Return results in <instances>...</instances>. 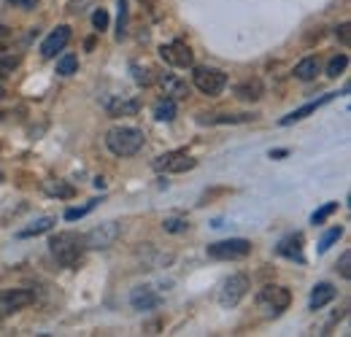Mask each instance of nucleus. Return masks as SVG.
<instances>
[{
	"label": "nucleus",
	"instance_id": "f257e3e1",
	"mask_svg": "<svg viewBox=\"0 0 351 337\" xmlns=\"http://www.w3.org/2000/svg\"><path fill=\"white\" fill-rule=\"evenodd\" d=\"M49 249L62 267H76L87 253V238L76 235V232H57L49 240Z\"/></svg>",
	"mask_w": 351,
	"mask_h": 337
},
{
	"label": "nucleus",
	"instance_id": "f03ea898",
	"mask_svg": "<svg viewBox=\"0 0 351 337\" xmlns=\"http://www.w3.org/2000/svg\"><path fill=\"white\" fill-rule=\"evenodd\" d=\"M106 146L117 157H135L143 149V129L138 127H111L106 132Z\"/></svg>",
	"mask_w": 351,
	"mask_h": 337
},
{
	"label": "nucleus",
	"instance_id": "7ed1b4c3",
	"mask_svg": "<svg viewBox=\"0 0 351 337\" xmlns=\"http://www.w3.org/2000/svg\"><path fill=\"white\" fill-rule=\"evenodd\" d=\"M192 84L197 86L203 95L217 97L221 89L227 86V73H224V71H219V68L200 65V68H195V73H192Z\"/></svg>",
	"mask_w": 351,
	"mask_h": 337
},
{
	"label": "nucleus",
	"instance_id": "20e7f679",
	"mask_svg": "<svg viewBox=\"0 0 351 337\" xmlns=\"http://www.w3.org/2000/svg\"><path fill=\"white\" fill-rule=\"evenodd\" d=\"M33 302H36V292H30V289H3L0 292V319L25 310Z\"/></svg>",
	"mask_w": 351,
	"mask_h": 337
},
{
	"label": "nucleus",
	"instance_id": "39448f33",
	"mask_svg": "<svg viewBox=\"0 0 351 337\" xmlns=\"http://www.w3.org/2000/svg\"><path fill=\"white\" fill-rule=\"evenodd\" d=\"M252 253V243L243 240V238H230V240H219V243H211L208 246V256L211 259H219V262H227V259H243Z\"/></svg>",
	"mask_w": 351,
	"mask_h": 337
},
{
	"label": "nucleus",
	"instance_id": "423d86ee",
	"mask_svg": "<svg viewBox=\"0 0 351 337\" xmlns=\"http://www.w3.org/2000/svg\"><path fill=\"white\" fill-rule=\"evenodd\" d=\"M152 168L157 173H186V170L197 168V160H192L186 151H168V154H160Z\"/></svg>",
	"mask_w": 351,
	"mask_h": 337
},
{
	"label": "nucleus",
	"instance_id": "0eeeda50",
	"mask_svg": "<svg viewBox=\"0 0 351 337\" xmlns=\"http://www.w3.org/2000/svg\"><path fill=\"white\" fill-rule=\"evenodd\" d=\"M249 292V278L243 275V273H235V275H230L224 284H221V292H219V305L224 308H235L243 297Z\"/></svg>",
	"mask_w": 351,
	"mask_h": 337
},
{
	"label": "nucleus",
	"instance_id": "6e6552de",
	"mask_svg": "<svg viewBox=\"0 0 351 337\" xmlns=\"http://www.w3.org/2000/svg\"><path fill=\"white\" fill-rule=\"evenodd\" d=\"M289 302H292V295L284 286H265L257 295V305L267 313H281V310L289 308Z\"/></svg>",
	"mask_w": 351,
	"mask_h": 337
},
{
	"label": "nucleus",
	"instance_id": "1a4fd4ad",
	"mask_svg": "<svg viewBox=\"0 0 351 337\" xmlns=\"http://www.w3.org/2000/svg\"><path fill=\"white\" fill-rule=\"evenodd\" d=\"M160 57H162V60H165L171 68H192V62H195L192 49H189L184 41L165 43V46L160 49Z\"/></svg>",
	"mask_w": 351,
	"mask_h": 337
},
{
	"label": "nucleus",
	"instance_id": "9d476101",
	"mask_svg": "<svg viewBox=\"0 0 351 337\" xmlns=\"http://www.w3.org/2000/svg\"><path fill=\"white\" fill-rule=\"evenodd\" d=\"M119 232H122V227L117 224V221H108V224H100L97 229H92L87 238V249H108V246H114V240L119 238Z\"/></svg>",
	"mask_w": 351,
	"mask_h": 337
},
{
	"label": "nucleus",
	"instance_id": "9b49d317",
	"mask_svg": "<svg viewBox=\"0 0 351 337\" xmlns=\"http://www.w3.org/2000/svg\"><path fill=\"white\" fill-rule=\"evenodd\" d=\"M332 100H335V92H327V95H322L319 100H311V103H306L303 108H295V111H292L289 116H284V119H281L278 125H281V127H289V125H295V122H303L306 116L316 114V111H319L322 105H327V103H332Z\"/></svg>",
	"mask_w": 351,
	"mask_h": 337
},
{
	"label": "nucleus",
	"instance_id": "f8f14e48",
	"mask_svg": "<svg viewBox=\"0 0 351 337\" xmlns=\"http://www.w3.org/2000/svg\"><path fill=\"white\" fill-rule=\"evenodd\" d=\"M71 36H73V33H71V27H68V25H60V27H57V30H51V33H49V38L41 43V54H44V57H54L57 51H62V49L68 46Z\"/></svg>",
	"mask_w": 351,
	"mask_h": 337
},
{
	"label": "nucleus",
	"instance_id": "ddd939ff",
	"mask_svg": "<svg viewBox=\"0 0 351 337\" xmlns=\"http://www.w3.org/2000/svg\"><path fill=\"white\" fill-rule=\"evenodd\" d=\"M162 302V297L160 295H154L152 289H132V295H130V305L135 308V310H154L157 305Z\"/></svg>",
	"mask_w": 351,
	"mask_h": 337
},
{
	"label": "nucleus",
	"instance_id": "4468645a",
	"mask_svg": "<svg viewBox=\"0 0 351 337\" xmlns=\"http://www.w3.org/2000/svg\"><path fill=\"white\" fill-rule=\"evenodd\" d=\"M265 86L260 79H246V82H241V84L235 86V95L241 97V100H246V103H257L260 97H263Z\"/></svg>",
	"mask_w": 351,
	"mask_h": 337
},
{
	"label": "nucleus",
	"instance_id": "2eb2a0df",
	"mask_svg": "<svg viewBox=\"0 0 351 337\" xmlns=\"http://www.w3.org/2000/svg\"><path fill=\"white\" fill-rule=\"evenodd\" d=\"M278 253L287 256V259H298L303 262V235H289L278 243Z\"/></svg>",
	"mask_w": 351,
	"mask_h": 337
},
{
	"label": "nucleus",
	"instance_id": "dca6fc26",
	"mask_svg": "<svg viewBox=\"0 0 351 337\" xmlns=\"http://www.w3.org/2000/svg\"><path fill=\"white\" fill-rule=\"evenodd\" d=\"M106 108L111 116H135L141 111V100H135V97L132 100H108Z\"/></svg>",
	"mask_w": 351,
	"mask_h": 337
},
{
	"label": "nucleus",
	"instance_id": "f3484780",
	"mask_svg": "<svg viewBox=\"0 0 351 337\" xmlns=\"http://www.w3.org/2000/svg\"><path fill=\"white\" fill-rule=\"evenodd\" d=\"M332 299H335L332 284H319V286H313V292H311V310H319V308H324V305L332 302Z\"/></svg>",
	"mask_w": 351,
	"mask_h": 337
},
{
	"label": "nucleus",
	"instance_id": "a211bd4d",
	"mask_svg": "<svg viewBox=\"0 0 351 337\" xmlns=\"http://www.w3.org/2000/svg\"><path fill=\"white\" fill-rule=\"evenodd\" d=\"M316 73H319V60H316V57H306V60H300V62L295 65V76H298L300 82L316 79Z\"/></svg>",
	"mask_w": 351,
	"mask_h": 337
},
{
	"label": "nucleus",
	"instance_id": "6ab92c4d",
	"mask_svg": "<svg viewBox=\"0 0 351 337\" xmlns=\"http://www.w3.org/2000/svg\"><path fill=\"white\" fill-rule=\"evenodd\" d=\"M154 119L157 122H173L176 119V100L173 97H165L154 105Z\"/></svg>",
	"mask_w": 351,
	"mask_h": 337
},
{
	"label": "nucleus",
	"instance_id": "aec40b11",
	"mask_svg": "<svg viewBox=\"0 0 351 337\" xmlns=\"http://www.w3.org/2000/svg\"><path fill=\"white\" fill-rule=\"evenodd\" d=\"M54 227V219L51 216H44V219H38V221H33L30 227H25V229H19V238H33V235H44Z\"/></svg>",
	"mask_w": 351,
	"mask_h": 337
},
{
	"label": "nucleus",
	"instance_id": "412c9836",
	"mask_svg": "<svg viewBox=\"0 0 351 337\" xmlns=\"http://www.w3.org/2000/svg\"><path fill=\"white\" fill-rule=\"evenodd\" d=\"M162 89L171 97H186L189 95V86L184 84L181 79H176V76H162Z\"/></svg>",
	"mask_w": 351,
	"mask_h": 337
},
{
	"label": "nucleus",
	"instance_id": "4be33fe9",
	"mask_svg": "<svg viewBox=\"0 0 351 337\" xmlns=\"http://www.w3.org/2000/svg\"><path fill=\"white\" fill-rule=\"evenodd\" d=\"M346 68H349V57H346V54H335V57L327 62V76H330V79H338Z\"/></svg>",
	"mask_w": 351,
	"mask_h": 337
},
{
	"label": "nucleus",
	"instance_id": "5701e85b",
	"mask_svg": "<svg viewBox=\"0 0 351 337\" xmlns=\"http://www.w3.org/2000/svg\"><path fill=\"white\" fill-rule=\"evenodd\" d=\"M341 235H343V229H341V227H332V229H330V232H327V235L319 240V253L330 251V249H332V246L341 240Z\"/></svg>",
	"mask_w": 351,
	"mask_h": 337
},
{
	"label": "nucleus",
	"instance_id": "b1692460",
	"mask_svg": "<svg viewBox=\"0 0 351 337\" xmlns=\"http://www.w3.org/2000/svg\"><path fill=\"white\" fill-rule=\"evenodd\" d=\"M76 68H79V60H76L73 54H65V57H60V62H57V73H60V76H73Z\"/></svg>",
	"mask_w": 351,
	"mask_h": 337
},
{
	"label": "nucleus",
	"instance_id": "393cba45",
	"mask_svg": "<svg viewBox=\"0 0 351 337\" xmlns=\"http://www.w3.org/2000/svg\"><path fill=\"white\" fill-rule=\"evenodd\" d=\"M46 192L49 195H54V197H73V186H68V184H62V181H46Z\"/></svg>",
	"mask_w": 351,
	"mask_h": 337
},
{
	"label": "nucleus",
	"instance_id": "a878e982",
	"mask_svg": "<svg viewBox=\"0 0 351 337\" xmlns=\"http://www.w3.org/2000/svg\"><path fill=\"white\" fill-rule=\"evenodd\" d=\"M186 227H189V221H186L184 216H171V219L162 221V229H165V232H184Z\"/></svg>",
	"mask_w": 351,
	"mask_h": 337
},
{
	"label": "nucleus",
	"instance_id": "bb28decb",
	"mask_svg": "<svg viewBox=\"0 0 351 337\" xmlns=\"http://www.w3.org/2000/svg\"><path fill=\"white\" fill-rule=\"evenodd\" d=\"M335 211H338V203H327V205H322L319 211L311 216V224H324Z\"/></svg>",
	"mask_w": 351,
	"mask_h": 337
},
{
	"label": "nucleus",
	"instance_id": "cd10ccee",
	"mask_svg": "<svg viewBox=\"0 0 351 337\" xmlns=\"http://www.w3.org/2000/svg\"><path fill=\"white\" fill-rule=\"evenodd\" d=\"M128 33V0H119V22H117V38L122 41Z\"/></svg>",
	"mask_w": 351,
	"mask_h": 337
},
{
	"label": "nucleus",
	"instance_id": "c85d7f7f",
	"mask_svg": "<svg viewBox=\"0 0 351 337\" xmlns=\"http://www.w3.org/2000/svg\"><path fill=\"white\" fill-rule=\"evenodd\" d=\"M19 62H22L19 54H14V57H3V60H0V79H5L8 73H14V71L19 68Z\"/></svg>",
	"mask_w": 351,
	"mask_h": 337
},
{
	"label": "nucleus",
	"instance_id": "c756f323",
	"mask_svg": "<svg viewBox=\"0 0 351 337\" xmlns=\"http://www.w3.org/2000/svg\"><path fill=\"white\" fill-rule=\"evenodd\" d=\"M95 205H97V200H89L87 205H82V208H71V211H65V219H68V221H76V219H84V216H87V213L92 211Z\"/></svg>",
	"mask_w": 351,
	"mask_h": 337
},
{
	"label": "nucleus",
	"instance_id": "7c9ffc66",
	"mask_svg": "<svg viewBox=\"0 0 351 337\" xmlns=\"http://www.w3.org/2000/svg\"><path fill=\"white\" fill-rule=\"evenodd\" d=\"M92 25H95V30H97V33H103V30L108 27V14H106L103 8H97V11L92 14Z\"/></svg>",
	"mask_w": 351,
	"mask_h": 337
},
{
	"label": "nucleus",
	"instance_id": "2f4dec72",
	"mask_svg": "<svg viewBox=\"0 0 351 337\" xmlns=\"http://www.w3.org/2000/svg\"><path fill=\"white\" fill-rule=\"evenodd\" d=\"M132 73H135V82L143 86L152 84V76H149V71L146 68H141V65H132Z\"/></svg>",
	"mask_w": 351,
	"mask_h": 337
},
{
	"label": "nucleus",
	"instance_id": "473e14b6",
	"mask_svg": "<svg viewBox=\"0 0 351 337\" xmlns=\"http://www.w3.org/2000/svg\"><path fill=\"white\" fill-rule=\"evenodd\" d=\"M14 41V33H11V27H5V25H0V51H5L8 46Z\"/></svg>",
	"mask_w": 351,
	"mask_h": 337
},
{
	"label": "nucleus",
	"instance_id": "72a5a7b5",
	"mask_svg": "<svg viewBox=\"0 0 351 337\" xmlns=\"http://www.w3.org/2000/svg\"><path fill=\"white\" fill-rule=\"evenodd\" d=\"M338 270H341V275L349 281V278H351V253L349 251L341 256V262H338Z\"/></svg>",
	"mask_w": 351,
	"mask_h": 337
},
{
	"label": "nucleus",
	"instance_id": "f704fd0d",
	"mask_svg": "<svg viewBox=\"0 0 351 337\" xmlns=\"http://www.w3.org/2000/svg\"><path fill=\"white\" fill-rule=\"evenodd\" d=\"M335 36L341 38V43H343V46H351V27H349V22H343V25L335 30Z\"/></svg>",
	"mask_w": 351,
	"mask_h": 337
},
{
	"label": "nucleus",
	"instance_id": "c9c22d12",
	"mask_svg": "<svg viewBox=\"0 0 351 337\" xmlns=\"http://www.w3.org/2000/svg\"><path fill=\"white\" fill-rule=\"evenodd\" d=\"M11 5H16V8H25V11H33L36 8V0H8Z\"/></svg>",
	"mask_w": 351,
	"mask_h": 337
},
{
	"label": "nucleus",
	"instance_id": "e433bc0d",
	"mask_svg": "<svg viewBox=\"0 0 351 337\" xmlns=\"http://www.w3.org/2000/svg\"><path fill=\"white\" fill-rule=\"evenodd\" d=\"M0 181H3V175H0Z\"/></svg>",
	"mask_w": 351,
	"mask_h": 337
}]
</instances>
